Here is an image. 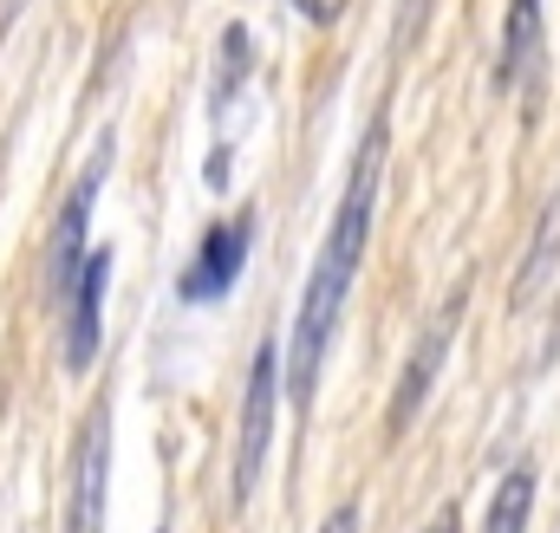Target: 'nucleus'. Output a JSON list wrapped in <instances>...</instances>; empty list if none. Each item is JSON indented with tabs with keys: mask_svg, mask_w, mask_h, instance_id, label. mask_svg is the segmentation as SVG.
<instances>
[{
	"mask_svg": "<svg viewBox=\"0 0 560 533\" xmlns=\"http://www.w3.org/2000/svg\"><path fill=\"white\" fill-rule=\"evenodd\" d=\"M378 169H385V118L365 131L359 143V169L346 182V202L332 215V235L319 248V266L306 280V299H300V325H293V365H287V384L293 403L313 398V378H319V358L332 345V325H339V306L352 293V273L365 261V235H372V202H378Z\"/></svg>",
	"mask_w": 560,
	"mask_h": 533,
	"instance_id": "nucleus-1",
	"label": "nucleus"
},
{
	"mask_svg": "<svg viewBox=\"0 0 560 533\" xmlns=\"http://www.w3.org/2000/svg\"><path fill=\"white\" fill-rule=\"evenodd\" d=\"M105 482H112V416L92 410L72 442L66 475V533H105Z\"/></svg>",
	"mask_w": 560,
	"mask_h": 533,
	"instance_id": "nucleus-2",
	"label": "nucleus"
},
{
	"mask_svg": "<svg viewBox=\"0 0 560 533\" xmlns=\"http://www.w3.org/2000/svg\"><path fill=\"white\" fill-rule=\"evenodd\" d=\"M275 391H280V352L261 345L255 371H248V416H242V449H235V501L255 495L261 462H268V436H275Z\"/></svg>",
	"mask_w": 560,
	"mask_h": 533,
	"instance_id": "nucleus-3",
	"label": "nucleus"
},
{
	"mask_svg": "<svg viewBox=\"0 0 560 533\" xmlns=\"http://www.w3.org/2000/svg\"><path fill=\"white\" fill-rule=\"evenodd\" d=\"M105 280H112V254L92 248L85 261L72 266L66 280V365L85 371L92 352H98V299H105Z\"/></svg>",
	"mask_w": 560,
	"mask_h": 533,
	"instance_id": "nucleus-4",
	"label": "nucleus"
},
{
	"mask_svg": "<svg viewBox=\"0 0 560 533\" xmlns=\"http://www.w3.org/2000/svg\"><path fill=\"white\" fill-rule=\"evenodd\" d=\"M456 319H463V299H450L430 325H423L418 352H411V371H405V384H398V398H392V429H411V416H418L423 391H430V378L443 371V352H450V332H456Z\"/></svg>",
	"mask_w": 560,
	"mask_h": 533,
	"instance_id": "nucleus-5",
	"label": "nucleus"
},
{
	"mask_svg": "<svg viewBox=\"0 0 560 533\" xmlns=\"http://www.w3.org/2000/svg\"><path fill=\"white\" fill-rule=\"evenodd\" d=\"M248 235H255L248 215H235L229 228H215V235L202 241V261L183 273V299H215V293H229L235 273H242V261H248Z\"/></svg>",
	"mask_w": 560,
	"mask_h": 533,
	"instance_id": "nucleus-6",
	"label": "nucleus"
},
{
	"mask_svg": "<svg viewBox=\"0 0 560 533\" xmlns=\"http://www.w3.org/2000/svg\"><path fill=\"white\" fill-rule=\"evenodd\" d=\"M105 150L92 156V169L79 176V189H72V202H66V222H59V241H52V286L66 293V280H72V266L85 261V215H92V196H98V182H105Z\"/></svg>",
	"mask_w": 560,
	"mask_h": 533,
	"instance_id": "nucleus-7",
	"label": "nucleus"
},
{
	"mask_svg": "<svg viewBox=\"0 0 560 533\" xmlns=\"http://www.w3.org/2000/svg\"><path fill=\"white\" fill-rule=\"evenodd\" d=\"M535 59H541V0H509V26H502V52H495V85H522Z\"/></svg>",
	"mask_w": 560,
	"mask_h": 533,
	"instance_id": "nucleus-8",
	"label": "nucleus"
},
{
	"mask_svg": "<svg viewBox=\"0 0 560 533\" xmlns=\"http://www.w3.org/2000/svg\"><path fill=\"white\" fill-rule=\"evenodd\" d=\"M528 514H535V469H509L482 514V533H528Z\"/></svg>",
	"mask_w": 560,
	"mask_h": 533,
	"instance_id": "nucleus-9",
	"label": "nucleus"
},
{
	"mask_svg": "<svg viewBox=\"0 0 560 533\" xmlns=\"http://www.w3.org/2000/svg\"><path fill=\"white\" fill-rule=\"evenodd\" d=\"M555 266H560V196L548 202V215H541V235H535L528 261H522V273H515V306H528V299H535V286H541Z\"/></svg>",
	"mask_w": 560,
	"mask_h": 533,
	"instance_id": "nucleus-10",
	"label": "nucleus"
},
{
	"mask_svg": "<svg viewBox=\"0 0 560 533\" xmlns=\"http://www.w3.org/2000/svg\"><path fill=\"white\" fill-rule=\"evenodd\" d=\"M293 7H300V13H306V20H332V13H339V7H346V0H293Z\"/></svg>",
	"mask_w": 560,
	"mask_h": 533,
	"instance_id": "nucleus-11",
	"label": "nucleus"
},
{
	"mask_svg": "<svg viewBox=\"0 0 560 533\" xmlns=\"http://www.w3.org/2000/svg\"><path fill=\"white\" fill-rule=\"evenodd\" d=\"M319 533H359V508H339V514H332Z\"/></svg>",
	"mask_w": 560,
	"mask_h": 533,
	"instance_id": "nucleus-12",
	"label": "nucleus"
},
{
	"mask_svg": "<svg viewBox=\"0 0 560 533\" xmlns=\"http://www.w3.org/2000/svg\"><path fill=\"white\" fill-rule=\"evenodd\" d=\"M423 533H463V521H456V514L443 508V514H436V521H430V528H423Z\"/></svg>",
	"mask_w": 560,
	"mask_h": 533,
	"instance_id": "nucleus-13",
	"label": "nucleus"
},
{
	"mask_svg": "<svg viewBox=\"0 0 560 533\" xmlns=\"http://www.w3.org/2000/svg\"><path fill=\"white\" fill-rule=\"evenodd\" d=\"M7 7H13V0H7ZM7 7H0V20H7Z\"/></svg>",
	"mask_w": 560,
	"mask_h": 533,
	"instance_id": "nucleus-14",
	"label": "nucleus"
}]
</instances>
